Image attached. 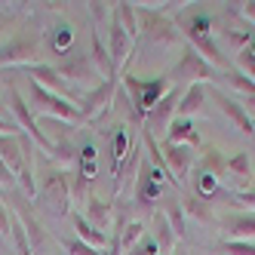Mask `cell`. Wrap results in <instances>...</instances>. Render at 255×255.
Segmentation results:
<instances>
[{"mask_svg":"<svg viewBox=\"0 0 255 255\" xmlns=\"http://www.w3.org/2000/svg\"><path fill=\"white\" fill-rule=\"evenodd\" d=\"M206 96H209V86H206V83H194V86H188V89H185V96H181V102H178V111H175V117H181V120H191L197 111H203Z\"/></svg>","mask_w":255,"mask_h":255,"instance_id":"cell-24","label":"cell"},{"mask_svg":"<svg viewBox=\"0 0 255 255\" xmlns=\"http://www.w3.org/2000/svg\"><path fill=\"white\" fill-rule=\"evenodd\" d=\"M240 15H243L246 22L255 25V0H249V3H240Z\"/></svg>","mask_w":255,"mask_h":255,"instance_id":"cell-42","label":"cell"},{"mask_svg":"<svg viewBox=\"0 0 255 255\" xmlns=\"http://www.w3.org/2000/svg\"><path fill=\"white\" fill-rule=\"evenodd\" d=\"M9 114H12V120H15V126L37 144V151H43V154H52V141L46 138V132L40 129V123L34 120V111H31V105L25 102V96L19 93V86L15 83H9Z\"/></svg>","mask_w":255,"mask_h":255,"instance_id":"cell-8","label":"cell"},{"mask_svg":"<svg viewBox=\"0 0 255 255\" xmlns=\"http://www.w3.org/2000/svg\"><path fill=\"white\" fill-rule=\"evenodd\" d=\"M194 194L203 197V200H212L215 194H222V181H218L215 175H209V172H203V169H197V175H194Z\"/></svg>","mask_w":255,"mask_h":255,"instance_id":"cell-33","label":"cell"},{"mask_svg":"<svg viewBox=\"0 0 255 255\" xmlns=\"http://www.w3.org/2000/svg\"><path fill=\"white\" fill-rule=\"evenodd\" d=\"M37 200L56 215H71V206H74V200H71V175L59 166H49L40 172V185H37Z\"/></svg>","mask_w":255,"mask_h":255,"instance_id":"cell-2","label":"cell"},{"mask_svg":"<svg viewBox=\"0 0 255 255\" xmlns=\"http://www.w3.org/2000/svg\"><path fill=\"white\" fill-rule=\"evenodd\" d=\"M19 135H0V160H3V166H9V172L15 178L22 172V141H19Z\"/></svg>","mask_w":255,"mask_h":255,"instance_id":"cell-27","label":"cell"},{"mask_svg":"<svg viewBox=\"0 0 255 255\" xmlns=\"http://www.w3.org/2000/svg\"><path fill=\"white\" fill-rule=\"evenodd\" d=\"M160 212L166 215V222L172 225L175 237L181 240L185 231H188V215H185V209H181V200L178 197H166V200H163V206H160Z\"/></svg>","mask_w":255,"mask_h":255,"instance_id":"cell-31","label":"cell"},{"mask_svg":"<svg viewBox=\"0 0 255 255\" xmlns=\"http://www.w3.org/2000/svg\"><path fill=\"white\" fill-rule=\"evenodd\" d=\"M166 141H172V144H188V148H200L197 126H194L191 120L175 117V120H172V126H169V132H166Z\"/></svg>","mask_w":255,"mask_h":255,"instance_id":"cell-30","label":"cell"},{"mask_svg":"<svg viewBox=\"0 0 255 255\" xmlns=\"http://www.w3.org/2000/svg\"><path fill=\"white\" fill-rule=\"evenodd\" d=\"M6 203H9V209L22 218V225H25V234H28V243H31V255H56L59 252V240L52 237L37 218L31 215V209H28V197L15 188L12 194H6Z\"/></svg>","mask_w":255,"mask_h":255,"instance_id":"cell-3","label":"cell"},{"mask_svg":"<svg viewBox=\"0 0 255 255\" xmlns=\"http://www.w3.org/2000/svg\"><path fill=\"white\" fill-rule=\"evenodd\" d=\"M132 49H135V40L111 19V25H108V52H111V62H114L117 74L132 62Z\"/></svg>","mask_w":255,"mask_h":255,"instance_id":"cell-18","label":"cell"},{"mask_svg":"<svg viewBox=\"0 0 255 255\" xmlns=\"http://www.w3.org/2000/svg\"><path fill=\"white\" fill-rule=\"evenodd\" d=\"M28 86H31V111L34 114H40V117H49V120H62V123H71V126H80L83 123V117H80V108L74 105V102H68V99H62V96H52V93H46L43 86H37V83H31L28 80Z\"/></svg>","mask_w":255,"mask_h":255,"instance_id":"cell-4","label":"cell"},{"mask_svg":"<svg viewBox=\"0 0 255 255\" xmlns=\"http://www.w3.org/2000/svg\"><path fill=\"white\" fill-rule=\"evenodd\" d=\"M62 246H65V252H68V255H108V252H102V249H93L89 243L77 240V237H65Z\"/></svg>","mask_w":255,"mask_h":255,"instance_id":"cell-36","label":"cell"},{"mask_svg":"<svg viewBox=\"0 0 255 255\" xmlns=\"http://www.w3.org/2000/svg\"><path fill=\"white\" fill-rule=\"evenodd\" d=\"M59 74L80 93H93V89L102 83V74L96 71L93 59L86 52H77V56H68L65 62H59Z\"/></svg>","mask_w":255,"mask_h":255,"instance_id":"cell-12","label":"cell"},{"mask_svg":"<svg viewBox=\"0 0 255 255\" xmlns=\"http://www.w3.org/2000/svg\"><path fill=\"white\" fill-rule=\"evenodd\" d=\"M252 132H255V120H252Z\"/></svg>","mask_w":255,"mask_h":255,"instance_id":"cell-45","label":"cell"},{"mask_svg":"<svg viewBox=\"0 0 255 255\" xmlns=\"http://www.w3.org/2000/svg\"><path fill=\"white\" fill-rule=\"evenodd\" d=\"M89 43H93V52H89V59H93L96 71H99V74H102L105 80H120V74L114 71V62H111V52H108V46L102 43L99 31L89 34Z\"/></svg>","mask_w":255,"mask_h":255,"instance_id":"cell-25","label":"cell"},{"mask_svg":"<svg viewBox=\"0 0 255 255\" xmlns=\"http://www.w3.org/2000/svg\"><path fill=\"white\" fill-rule=\"evenodd\" d=\"M126 93H129V108L135 111V117L144 123V114L172 89L169 77H157V80H135V77H123Z\"/></svg>","mask_w":255,"mask_h":255,"instance_id":"cell-6","label":"cell"},{"mask_svg":"<svg viewBox=\"0 0 255 255\" xmlns=\"http://www.w3.org/2000/svg\"><path fill=\"white\" fill-rule=\"evenodd\" d=\"M89 185H93V175H86V172L77 166V172L71 175V200H74V203L89 200Z\"/></svg>","mask_w":255,"mask_h":255,"instance_id":"cell-35","label":"cell"},{"mask_svg":"<svg viewBox=\"0 0 255 255\" xmlns=\"http://www.w3.org/2000/svg\"><path fill=\"white\" fill-rule=\"evenodd\" d=\"M40 65V37L37 34H15L0 43V68H31Z\"/></svg>","mask_w":255,"mask_h":255,"instance_id":"cell-9","label":"cell"},{"mask_svg":"<svg viewBox=\"0 0 255 255\" xmlns=\"http://www.w3.org/2000/svg\"><path fill=\"white\" fill-rule=\"evenodd\" d=\"M0 237L9 240V206L0 203Z\"/></svg>","mask_w":255,"mask_h":255,"instance_id":"cell-40","label":"cell"},{"mask_svg":"<svg viewBox=\"0 0 255 255\" xmlns=\"http://www.w3.org/2000/svg\"><path fill=\"white\" fill-rule=\"evenodd\" d=\"M175 255H188V252H185V249H175Z\"/></svg>","mask_w":255,"mask_h":255,"instance_id":"cell-44","label":"cell"},{"mask_svg":"<svg viewBox=\"0 0 255 255\" xmlns=\"http://www.w3.org/2000/svg\"><path fill=\"white\" fill-rule=\"evenodd\" d=\"M181 86H172L166 96H163L148 114H144V129H148L154 138L157 135H166L169 132V126H172V120H175V111H178V102H181Z\"/></svg>","mask_w":255,"mask_h":255,"instance_id":"cell-13","label":"cell"},{"mask_svg":"<svg viewBox=\"0 0 255 255\" xmlns=\"http://www.w3.org/2000/svg\"><path fill=\"white\" fill-rule=\"evenodd\" d=\"M117 93H120V80H102L93 93H83V99H80V117H83V123H99L114 108Z\"/></svg>","mask_w":255,"mask_h":255,"instance_id":"cell-10","label":"cell"},{"mask_svg":"<svg viewBox=\"0 0 255 255\" xmlns=\"http://www.w3.org/2000/svg\"><path fill=\"white\" fill-rule=\"evenodd\" d=\"M160 151H163V163H166V169H169V175H172V181H175V191H181V185L188 181V175H191V169H194V160H197L194 148H188V144L163 141Z\"/></svg>","mask_w":255,"mask_h":255,"instance_id":"cell-14","label":"cell"},{"mask_svg":"<svg viewBox=\"0 0 255 255\" xmlns=\"http://www.w3.org/2000/svg\"><path fill=\"white\" fill-rule=\"evenodd\" d=\"M86 9H89V15H93V22H96V28H105V25H111V19H108V3H86Z\"/></svg>","mask_w":255,"mask_h":255,"instance_id":"cell-38","label":"cell"},{"mask_svg":"<svg viewBox=\"0 0 255 255\" xmlns=\"http://www.w3.org/2000/svg\"><path fill=\"white\" fill-rule=\"evenodd\" d=\"M111 19L129 34L132 40L141 37V25H138V6L129 3V0H117V3H111Z\"/></svg>","mask_w":255,"mask_h":255,"instance_id":"cell-21","label":"cell"},{"mask_svg":"<svg viewBox=\"0 0 255 255\" xmlns=\"http://www.w3.org/2000/svg\"><path fill=\"white\" fill-rule=\"evenodd\" d=\"M225 240H246L255 243V212H228L225 218H218Z\"/></svg>","mask_w":255,"mask_h":255,"instance_id":"cell-19","label":"cell"},{"mask_svg":"<svg viewBox=\"0 0 255 255\" xmlns=\"http://www.w3.org/2000/svg\"><path fill=\"white\" fill-rule=\"evenodd\" d=\"M157 197H160V185L154 181L151 169L141 163V172H138V181H135V203L138 206H151V203H157Z\"/></svg>","mask_w":255,"mask_h":255,"instance_id":"cell-29","label":"cell"},{"mask_svg":"<svg viewBox=\"0 0 255 255\" xmlns=\"http://www.w3.org/2000/svg\"><path fill=\"white\" fill-rule=\"evenodd\" d=\"M178 200H181V209H185V215H191L194 222H200V225H218V218H215V212H212V206H209V200L197 197L194 191H185Z\"/></svg>","mask_w":255,"mask_h":255,"instance_id":"cell-23","label":"cell"},{"mask_svg":"<svg viewBox=\"0 0 255 255\" xmlns=\"http://www.w3.org/2000/svg\"><path fill=\"white\" fill-rule=\"evenodd\" d=\"M0 203H3V194H0Z\"/></svg>","mask_w":255,"mask_h":255,"instance_id":"cell-46","label":"cell"},{"mask_svg":"<svg viewBox=\"0 0 255 255\" xmlns=\"http://www.w3.org/2000/svg\"><path fill=\"white\" fill-rule=\"evenodd\" d=\"M200 169L209 172V175H215L218 181H222L225 178V169H228V157L222 151H215V148H206L203 160H200Z\"/></svg>","mask_w":255,"mask_h":255,"instance_id":"cell-32","label":"cell"},{"mask_svg":"<svg viewBox=\"0 0 255 255\" xmlns=\"http://www.w3.org/2000/svg\"><path fill=\"white\" fill-rule=\"evenodd\" d=\"M114 218H117V212H114L111 200H102V197L89 194V200H86V222L89 225H93L96 231H102V234H108L114 228Z\"/></svg>","mask_w":255,"mask_h":255,"instance_id":"cell-20","label":"cell"},{"mask_svg":"<svg viewBox=\"0 0 255 255\" xmlns=\"http://www.w3.org/2000/svg\"><path fill=\"white\" fill-rule=\"evenodd\" d=\"M222 185H228L234 194H246V191H255V172H252V160L246 151H237L234 157H228V169H225V178Z\"/></svg>","mask_w":255,"mask_h":255,"instance_id":"cell-15","label":"cell"},{"mask_svg":"<svg viewBox=\"0 0 255 255\" xmlns=\"http://www.w3.org/2000/svg\"><path fill=\"white\" fill-rule=\"evenodd\" d=\"M181 28H185V40L203 56L215 71H222V74H228V59H225V52L222 46L215 43V34H212V19H209V12L203 9H194L185 22H181Z\"/></svg>","mask_w":255,"mask_h":255,"instance_id":"cell-1","label":"cell"},{"mask_svg":"<svg viewBox=\"0 0 255 255\" xmlns=\"http://www.w3.org/2000/svg\"><path fill=\"white\" fill-rule=\"evenodd\" d=\"M25 74H28V80L31 83H37V86H43L46 93H52V96H62V99H68V102H74V105H80V99H83V93L80 89H74L62 74H59V68L56 65H46V62H40V65H31V68H22Z\"/></svg>","mask_w":255,"mask_h":255,"instance_id":"cell-11","label":"cell"},{"mask_svg":"<svg viewBox=\"0 0 255 255\" xmlns=\"http://www.w3.org/2000/svg\"><path fill=\"white\" fill-rule=\"evenodd\" d=\"M169 83L172 86H181V83H188V86H194V83H209V80H218V77H225L222 71H215L200 52L194 49V46H185V52H181V59L175 62V68L169 71Z\"/></svg>","mask_w":255,"mask_h":255,"instance_id":"cell-5","label":"cell"},{"mask_svg":"<svg viewBox=\"0 0 255 255\" xmlns=\"http://www.w3.org/2000/svg\"><path fill=\"white\" fill-rule=\"evenodd\" d=\"M218 252H222V255H255V243H246V240H222Z\"/></svg>","mask_w":255,"mask_h":255,"instance_id":"cell-37","label":"cell"},{"mask_svg":"<svg viewBox=\"0 0 255 255\" xmlns=\"http://www.w3.org/2000/svg\"><path fill=\"white\" fill-rule=\"evenodd\" d=\"M138 25H141V37L151 46H178L181 43L178 25L169 19V15H163L157 9L138 6Z\"/></svg>","mask_w":255,"mask_h":255,"instance_id":"cell-7","label":"cell"},{"mask_svg":"<svg viewBox=\"0 0 255 255\" xmlns=\"http://www.w3.org/2000/svg\"><path fill=\"white\" fill-rule=\"evenodd\" d=\"M141 132V129H138ZM141 163H144V141H141V135L132 141V148H129V154L123 157V163H120V169L114 172V197H120L126 188H132L135 181H138V172H141Z\"/></svg>","mask_w":255,"mask_h":255,"instance_id":"cell-16","label":"cell"},{"mask_svg":"<svg viewBox=\"0 0 255 255\" xmlns=\"http://www.w3.org/2000/svg\"><path fill=\"white\" fill-rule=\"evenodd\" d=\"M71 228H74V237L77 240H83V243H89L93 249H105L108 243V234H102V231H96L93 225L86 222V215H80V212H71Z\"/></svg>","mask_w":255,"mask_h":255,"instance_id":"cell-26","label":"cell"},{"mask_svg":"<svg viewBox=\"0 0 255 255\" xmlns=\"http://www.w3.org/2000/svg\"><path fill=\"white\" fill-rule=\"evenodd\" d=\"M19 188V178L9 172V166H3V160H0V194H12Z\"/></svg>","mask_w":255,"mask_h":255,"instance_id":"cell-39","label":"cell"},{"mask_svg":"<svg viewBox=\"0 0 255 255\" xmlns=\"http://www.w3.org/2000/svg\"><path fill=\"white\" fill-rule=\"evenodd\" d=\"M225 80L231 83V89H237V93H243L246 99H255V80H252L249 74H243L240 68L228 71V74H225Z\"/></svg>","mask_w":255,"mask_h":255,"instance_id":"cell-34","label":"cell"},{"mask_svg":"<svg viewBox=\"0 0 255 255\" xmlns=\"http://www.w3.org/2000/svg\"><path fill=\"white\" fill-rule=\"evenodd\" d=\"M154 243H157V255H175L178 249V237L172 231V225L166 222V215L160 209H154Z\"/></svg>","mask_w":255,"mask_h":255,"instance_id":"cell-22","label":"cell"},{"mask_svg":"<svg viewBox=\"0 0 255 255\" xmlns=\"http://www.w3.org/2000/svg\"><path fill=\"white\" fill-rule=\"evenodd\" d=\"M132 141H135V138H129V129H126L123 123H117L114 132H111V175L120 169V163H123L126 154H129Z\"/></svg>","mask_w":255,"mask_h":255,"instance_id":"cell-28","label":"cell"},{"mask_svg":"<svg viewBox=\"0 0 255 255\" xmlns=\"http://www.w3.org/2000/svg\"><path fill=\"white\" fill-rule=\"evenodd\" d=\"M209 96H212V102L218 105V111H222L237 129H240L243 135H255L252 132V117L246 114V108H243V102H237V99H231L228 93H222V89H215V86H209Z\"/></svg>","mask_w":255,"mask_h":255,"instance_id":"cell-17","label":"cell"},{"mask_svg":"<svg viewBox=\"0 0 255 255\" xmlns=\"http://www.w3.org/2000/svg\"><path fill=\"white\" fill-rule=\"evenodd\" d=\"M237 62H240V71H243V74H249V77L255 80V59H249L246 52H240V56H237Z\"/></svg>","mask_w":255,"mask_h":255,"instance_id":"cell-41","label":"cell"},{"mask_svg":"<svg viewBox=\"0 0 255 255\" xmlns=\"http://www.w3.org/2000/svg\"><path fill=\"white\" fill-rule=\"evenodd\" d=\"M0 43H3V15H0Z\"/></svg>","mask_w":255,"mask_h":255,"instance_id":"cell-43","label":"cell"}]
</instances>
